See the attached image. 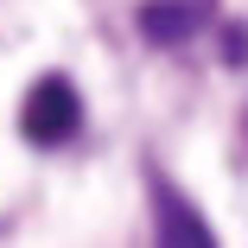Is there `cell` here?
I'll use <instances>...</instances> for the list:
<instances>
[{"instance_id": "1", "label": "cell", "mask_w": 248, "mask_h": 248, "mask_svg": "<svg viewBox=\"0 0 248 248\" xmlns=\"http://www.w3.org/2000/svg\"><path fill=\"white\" fill-rule=\"evenodd\" d=\"M83 127V95L70 77H38L19 102V134L32 146H64L70 134Z\"/></svg>"}, {"instance_id": "3", "label": "cell", "mask_w": 248, "mask_h": 248, "mask_svg": "<svg viewBox=\"0 0 248 248\" xmlns=\"http://www.w3.org/2000/svg\"><path fill=\"white\" fill-rule=\"evenodd\" d=\"M204 26V0H153V7L140 13V32L153 45H178Z\"/></svg>"}, {"instance_id": "2", "label": "cell", "mask_w": 248, "mask_h": 248, "mask_svg": "<svg viewBox=\"0 0 248 248\" xmlns=\"http://www.w3.org/2000/svg\"><path fill=\"white\" fill-rule=\"evenodd\" d=\"M153 235H159V248H217V235L197 217V204L166 178H153Z\"/></svg>"}]
</instances>
